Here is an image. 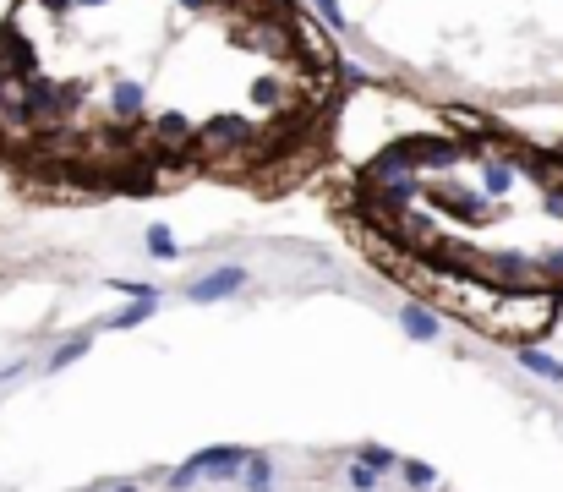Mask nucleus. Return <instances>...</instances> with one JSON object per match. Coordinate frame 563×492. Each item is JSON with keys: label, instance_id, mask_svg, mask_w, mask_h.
<instances>
[{"label": "nucleus", "instance_id": "f257e3e1", "mask_svg": "<svg viewBox=\"0 0 563 492\" xmlns=\"http://www.w3.org/2000/svg\"><path fill=\"white\" fill-rule=\"evenodd\" d=\"M246 279H252V268H246V263H219V268H208V274H197L192 285H186V301H197V307H214V301L241 296Z\"/></svg>", "mask_w": 563, "mask_h": 492}, {"label": "nucleus", "instance_id": "f03ea898", "mask_svg": "<svg viewBox=\"0 0 563 492\" xmlns=\"http://www.w3.org/2000/svg\"><path fill=\"white\" fill-rule=\"evenodd\" d=\"M246 454H252V449H241V443H214V449H197L192 454V471L203 476V482H230V476H241Z\"/></svg>", "mask_w": 563, "mask_h": 492}, {"label": "nucleus", "instance_id": "7ed1b4c3", "mask_svg": "<svg viewBox=\"0 0 563 492\" xmlns=\"http://www.w3.org/2000/svg\"><path fill=\"white\" fill-rule=\"evenodd\" d=\"M400 328H405V339H416V345H438L443 339V323H438V312H432L427 301L400 307Z\"/></svg>", "mask_w": 563, "mask_h": 492}, {"label": "nucleus", "instance_id": "20e7f679", "mask_svg": "<svg viewBox=\"0 0 563 492\" xmlns=\"http://www.w3.org/2000/svg\"><path fill=\"white\" fill-rule=\"evenodd\" d=\"M514 367H525L531 378L563 389V356H547V350H536V345H514Z\"/></svg>", "mask_w": 563, "mask_h": 492}, {"label": "nucleus", "instance_id": "39448f33", "mask_svg": "<svg viewBox=\"0 0 563 492\" xmlns=\"http://www.w3.org/2000/svg\"><path fill=\"white\" fill-rule=\"evenodd\" d=\"M350 460H356V465H367L372 476H383V482H389V476L400 471V460H405V454H394L389 443H356V454H350Z\"/></svg>", "mask_w": 563, "mask_h": 492}, {"label": "nucleus", "instance_id": "423d86ee", "mask_svg": "<svg viewBox=\"0 0 563 492\" xmlns=\"http://www.w3.org/2000/svg\"><path fill=\"white\" fill-rule=\"evenodd\" d=\"M241 487H246V492H279V487H274V454H263V449L246 454V465H241Z\"/></svg>", "mask_w": 563, "mask_h": 492}, {"label": "nucleus", "instance_id": "0eeeda50", "mask_svg": "<svg viewBox=\"0 0 563 492\" xmlns=\"http://www.w3.org/2000/svg\"><path fill=\"white\" fill-rule=\"evenodd\" d=\"M405 482V492H432L438 487V471H432L427 460H400V471H394Z\"/></svg>", "mask_w": 563, "mask_h": 492}, {"label": "nucleus", "instance_id": "6e6552de", "mask_svg": "<svg viewBox=\"0 0 563 492\" xmlns=\"http://www.w3.org/2000/svg\"><path fill=\"white\" fill-rule=\"evenodd\" d=\"M159 312V301H132V307H121L115 318H104V328H137V323H148Z\"/></svg>", "mask_w": 563, "mask_h": 492}, {"label": "nucleus", "instance_id": "1a4fd4ad", "mask_svg": "<svg viewBox=\"0 0 563 492\" xmlns=\"http://www.w3.org/2000/svg\"><path fill=\"white\" fill-rule=\"evenodd\" d=\"M148 257H159V263H170L175 252H181V246H175V230L170 225H148Z\"/></svg>", "mask_w": 563, "mask_h": 492}, {"label": "nucleus", "instance_id": "9d476101", "mask_svg": "<svg viewBox=\"0 0 563 492\" xmlns=\"http://www.w3.org/2000/svg\"><path fill=\"white\" fill-rule=\"evenodd\" d=\"M88 345H93V334H77V339H66V345L50 356V372H61V367H72L77 356H88Z\"/></svg>", "mask_w": 563, "mask_h": 492}, {"label": "nucleus", "instance_id": "9b49d317", "mask_svg": "<svg viewBox=\"0 0 563 492\" xmlns=\"http://www.w3.org/2000/svg\"><path fill=\"white\" fill-rule=\"evenodd\" d=\"M345 482H350V492H383V476H372L367 465H356V460L345 465Z\"/></svg>", "mask_w": 563, "mask_h": 492}, {"label": "nucleus", "instance_id": "f8f14e48", "mask_svg": "<svg viewBox=\"0 0 563 492\" xmlns=\"http://www.w3.org/2000/svg\"><path fill=\"white\" fill-rule=\"evenodd\" d=\"M104 285H115L121 296H132V301H159V290L143 285V279H104Z\"/></svg>", "mask_w": 563, "mask_h": 492}, {"label": "nucleus", "instance_id": "ddd939ff", "mask_svg": "<svg viewBox=\"0 0 563 492\" xmlns=\"http://www.w3.org/2000/svg\"><path fill=\"white\" fill-rule=\"evenodd\" d=\"M312 6H318V17L328 22V28H339V33L350 28V17H345V11H339V0H312Z\"/></svg>", "mask_w": 563, "mask_h": 492}, {"label": "nucleus", "instance_id": "4468645a", "mask_svg": "<svg viewBox=\"0 0 563 492\" xmlns=\"http://www.w3.org/2000/svg\"><path fill=\"white\" fill-rule=\"evenodd\" d=\"M115 492H143V482H121V487H115Z\"/></svg>", "mask_w": 563, "mask_h": 492}]
</instances>
